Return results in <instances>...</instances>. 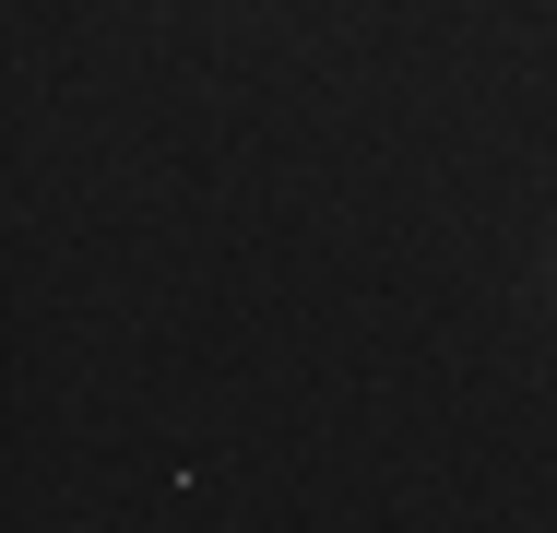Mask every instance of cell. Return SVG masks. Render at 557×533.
I'll list each match as a JSON object with an SVG mask.
<instances>
[{"label": "cell", "mask_w": 557, "mask_h": 533, "mask_svg": "<svg viewBox=\"0 0 557 533\" xmlns=\"http://www.w3.org/2000/svg\"><path fill=\"white\" fill-rule=\"evenodd\" d=\"M546 297H557V261H546Z\"/></svg>", "instance_id": "obj_1"}]
</instances>
